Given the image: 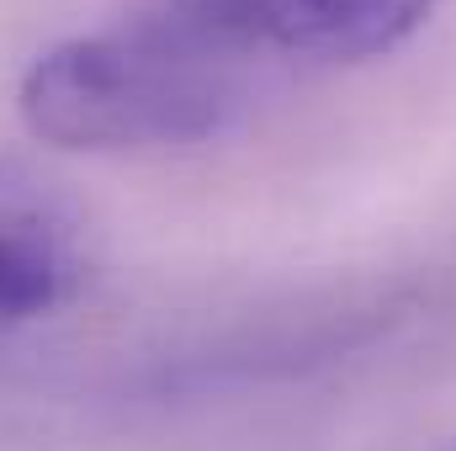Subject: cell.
I'll list each match as a JSON object with an SVG mask.
<instances>
[{"label":"cell","instance_id":"7a4b0ae2","mask_svg":"<svg viewBox=\"0 0 456 451\" xmlns=\"http://www.w3.org/2000/svg\"><path fill=\"white\" fill-rule=\"evenodd\" d=\"M436 0H165L228 53L292 59H371L403 43Z\"/></svg>","mask_w":456,"mask_h":451},{"label":"cell","instance_id":"3957f363","mask_svg":"<svg viewBox=\"0 0 456 451\" xmlns=\"http://www.w3.org/2000/svg\"><path fill=\"white\" fill-rule=\"evenodd\" d=\"M80 276V224L27 165L0 160V319H32L69 298Z\"/></svg>","mask_w":456,"mask_h":451},{"label":"cell","instance_id":"6da1fadb","mask_svg":"<svg viewBox=\"0 0 456 451\" xmlns=\"http://www.w3.org/2000/svg\"><path fill=\"white\" fill-rule=\"evenodd\" d=\"M239 53L165 5L127 27L53 43L21 75V122L59 149H170L224 133L239 112Z\"/></svg>","mask_w":456,"mask_h":451}]
</instances>
